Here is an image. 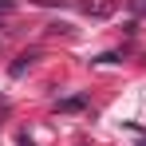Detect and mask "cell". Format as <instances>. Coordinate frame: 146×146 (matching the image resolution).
Masks as SVG:
<instances>
[{
	"label": "cell",
	"mask_w": 146,
	"mask_h": 146,
	"mask_svg": "<svg viewBox=\"0 0 146 146\" xmlns=\"http://www.w3.org/2000/svg\"><path fill=\"white\" fill-rule=\"evenodd\" d=\"M16 8V0H0V12H12Z\"/></svg>",
	"instance_id": "cell-5"
},
{
	"label": "cell",
	"mask_w": 146,
	"mask_h": 146,
	"mask_svg": "<svg viewBox=\"0 0 146 146\" xmlns=\"http://www.w3.org/2000/svg\"><path fill=\"white\" fill-rule=\"evenodd\" d=\"M83 107H87V99H83V95H75V99H63V103H59V111H83Z\"/></svg>",
	"instance_id": "cell-3"
},
{
	"label": "cell",
	"mask_w": 146,
	"mask_h": 146,
	"mask_svg": "<svg viewBox=\"0 0 146 146\" xmlns=\"http://www.w3.org/2000/svg\"><path fill=\"white\" fill-rule=\"evenodd\" d=\"M126 8H130L134 16H146V0H126Z\"/></svg>",
	"instance_id": "cell-4"
},
{
	"label": "cell",
	"mask_w": 146,
	"mask_h": 146,
	"mask_svg": "<svg viewBox=\"0 0 146 146\" xmlns=\"http://www.w3.org/2000/svg\"><path fill=\"white\" fill-rule=\"evenodd\" d=\"M79 8H83L87 16H111V4H91V0H87V4H79Z\"/></svg>",
	"instance_id": "cell-2"
},
{
	"label": "cell",
	"mask_w": 146,
	"mask_h": 146,
	"mask_svg": "<svg viewBox=\"0 0 146 146\" xmlns=\"http://www.w3.org/2000/svg\"><path fill=\"white\" fill-rule=\"evenodd\" d=\"M32 63H36V51H24V55H20V59H16L12 67H8V75H12V79H20V75H24Z\"/></svg>",
	"instance_id": "cell-1"
}]
</instances>
